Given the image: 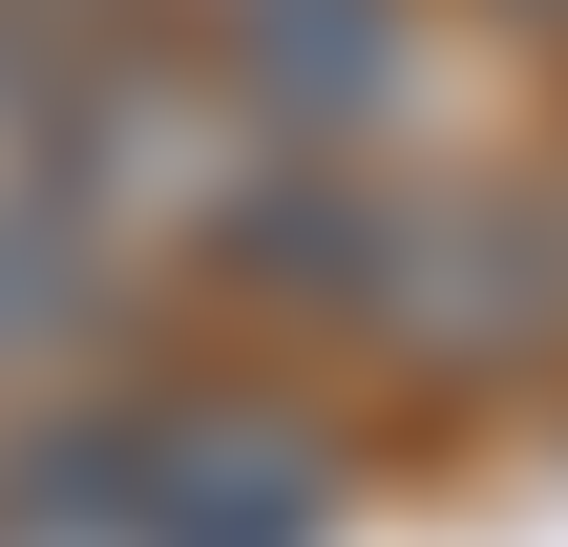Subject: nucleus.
Segmentation results:
<instances>
[{
	"mask_svg": "<svg viewBox=\"0 0 568 547\" xmlns=\"http://www.w3.org/2000/svg\"><path fill=\"white\" fill-rule=\"evenodd\" d=\"M506 21H527V42H568V0H506Z\"/></svg>",
	"mask_w": 568,
	"mask_h": 547,
	"instance_id": "nucleus-3",
	"label": "nucleus"
},
{
	"mask_svg": "<svg viewBox=\"0 0 568 547\" xmlns=\"http://www.w3.org/2000/svg\"><path fill=\"white\" fill-rule=\"evenodd\" d=\"M169 21H190V63L232 84V126L295 148V169L379 148V105L422 84V0H169Z\"/></svg>",
	"mask_w": 568,
	"mask_h": 547,
	"instance_id": "nucleus-2",
	"label": "nucleus"
},
{
	"mask_svg": "<svg viewBox=\"0 0 568 547\" xmlns=\"http://www.w3.org/2000/svg\"><path fill=\"white\" fill-rule=\"evenodd\" d=\"M0 547H337V443L295 401H84L0 443Z\"/></svg>",
	"mask_w": 568,
	"mask_h": 547,
	"instance_id": "nucleus-1",
	"label": "nucleus"
}]
</instances>
